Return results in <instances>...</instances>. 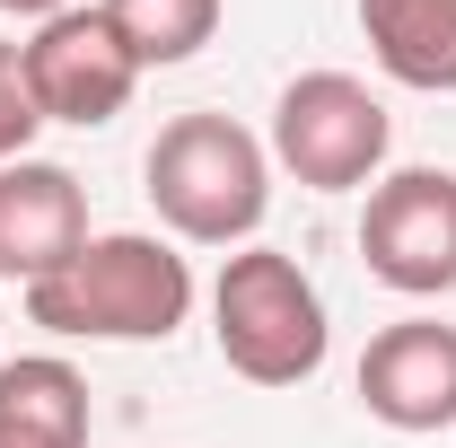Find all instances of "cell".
Listing matches in <instances>:
<instances>
[{"mask_svg":"<svg viewBox=\"0 0 456 448\" xmlns=\"http://www.w3.org/2000/svg\"><path fill=\"white\" fill-rule=\"evenodd\" d=\"M61 9H79V0H0V18H27V27H45Z\"/></svg>","mask_w":456,"mask_h":448,"instance_id":"4fadbf2b","label":"cell"},{"mask_svg":"<svg viewBox=\"0 0 456 448\" xmlns=\"http://www.w3.org/2000/svg\"><path fill=\"white\" fill-rule=\"evenodd\" d=\"M360 264L403 299L456 290V176L448 168H395L369 185L360 212Z\"/></svg>","mask_w":456,"mask_h":448,"instance_id":"8992f818","label":"cell"},{"mask_svg":"<svg viewBox=\"0 0 456 448\" xmlns=\"http://www.w3.org/2000/svg\"><path fill=\"white\" fill-rule=\"evenodd\" d=\"M387 141H395L387 97L351 71H298L273 97V132H264L273 168L298 176L307 194H369L387 168Z\"/></svg>","mask_w":456,"mask_h":448,"instance_id":"277c9868","label":"cell"},{"mask_svg":"<svg viewBox=\"0 0 456 448\" xmlns=\"http://www.w3.org/2000/svg\"><path fill=\"white\" fill-rule=\"evenodd\" d=\"M88 185L53 159H9L0 168V281L36 290L88 246Z\"/></svg>","mask_w":456,"mask_h":448,"instance_id":"ba28073f","label":"cell"},{"mask_svg":"<svg viewBox=\"0 0 456 448\" xmlns=\"http://www.w3.org/2000/svg\"><path fill=\"white\" fill-rule=\"evenodd\" d=\"M211 343L246 387H307L334 352L325 290L281 246H237L211 281Z\"/></svg>","mask_w":456,"mask_h":448,"instance_id":"3957f363","label":"cell"},{"mask_svg":"<svg viewBox=\"0 0 456 448\" xmlns=\"http://www.w3.org/2000/svg\"><path fill=\"white\" fill-rule=\"evenodd\" d=\"M18 62H27L36 114H45V123H70V132L114 123V114L132 106V88H141V62H132V45L114 36V18L97 9V0L45 18V27L18 45Z\"/></svg>","mask_w":456,"mask_h":448,"instance_id":"5b68a950","label":"cell"},{"mask_svg":"<svg viewBox=\"0 0 456 448\" xmlns=\"http://www.w3.org/2000/svg\"><path fill=\"white\" fill-rule=\"evenodd\" d=\"M184 317H193V264L150 228H106L27 290V326L61 343H167Z\"/></svg>","mask_w":456,"mask_h":448,"instance_id":"6da1fadb","label":"cell"},{"mask_svg":"<svg viewBox=\"0 0 456 448\" xmlns=\"http://www.w3.org/2000/svg\"><path fill=\"white\" fill-rule=\"evenodd\" d=\"M369 62L412 97H456V0H360Z\"/></svg>","mask_w":456,"mask_h":448,"instance_id":"9c48e42d","label":"cell"},{"mask_svg":"<svg viewBox=\"0 0 456 448\" xmlns=\"http://www.w3.org/2000/svg\"><path fill=\"white\" fill-rule=\"evenodd\" d=\"M141 71H175L220 36V0H97Z\"/></svg>","mask_w":456,"mask_h":448,"instance_id":"8fae6325","label":"cell"},{"mask_svg":"<svg viewBox=\"0 0 456 448\" xmlns=\"http://www.w3.org/2000/svg\"><path fill=\"white\" fill-rule=\"evenodd\" d=\"M0 448H61V440H45V431H27V422H0Z\"/></svg>","mask_w":456,"mask_h":448,"instance_id":"5bb4252c","label":"cell"},{"mask_svg":"<svg viewBox=\"0 0 456 448\" xmlns=\"http://www.w3.org/2000/svg\"><path fill=\"white\" fill-rule=\"evenodd\" d=\"M0 422H27L61 448H88V378L61 352H18V361H0Z\"/></svg>","mask_w":456,"mask_h":448,"instance_id":"30bf717a","label":"cell"},{"mask_svg":"<svg viewBox=\"0 0 456 448\" xmlns=\"http://www.w3.org/2000/svg\"><path fill=\"white\" fill-rule=\"evenodd\" d=\"M150 212L184 246H255V228L273 212V150L237 123V114H175L150 141Z\"/></svg>","mask_w":456,"mask_h":448,"instance_id":"7a4b0ae2","label":"cell"},{"mask_svg":"<svg viewBox=\"0 0 456 448\" xmlns=\"http://www.w3.org/2000/svg\"><path fill=\"white\" fill-rule=\"evenodd\" d=\"M36 132H45V114H36V97H27V62H18V45L0 36V168L27 159Z\"/></svg>","mask_w":456,"mask_h":448,"instance_id":"7c38bea8","label":"cell"},{"mask_svg":"<svg viewBox=\"0 0 456 448\" xmlns=\"http://www.w3.org/2000/svg\"><path fill=\"white\" fill-rule=\"evenodd\" d=\"M360 404L403 440L456 431V326L439 317H395L360 352Z\"/></svg>","mask_w":456,"mask_h":448,"instance_id":"52a82bcc","label":"cell"}]
</instances>
